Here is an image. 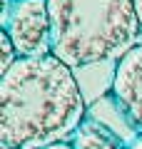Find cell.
I'll return each mask as SVG.
<instances>
[{
    "mask_svg": "<svg viewBox=\"0 0 142 149\" xmlns=\"http://www.w3.org/2000/svg\"><path fill=\"white\" fill-rule=\"evenodd\" d=\"M85 122V97L72 70L50 57H20L0 77L3 149H45Z\"/></svg>",
    "mask_w": 142,
    "mask_h": 149,
    "instance_id": "1",
    "label": "cell"
},
{
    "mask_svg": "<svg viewBox=\"0 0 142 149\" xmlns=\"http://www.w3.org/2000/svg\"><path fill=\"white\" fill-rule=\"evenodd\" d=\"M53 55L70 70L120 62L140 40L135 0H47Z\"/></svg>",
    "mask_w": 142,
    "mask_h": 149,
    "instance_id": "2",
    "label": "cell"
},
{
    "mask_svg": "<svg viewBox=\"0 0 142 149\" xmlns=\"http://www.w3.org/2000/svg\"><path fill=\"white\" fill-rule=\"evenodd\" d=\"M3 30L13 40L18 57L53 55V22L47 0H5Z\"/></svg>",
    "mask_w": 142,
    "mask_h": 149,
    "instance_id": "3",
    "label": "cell"
},
{
    "mask_svg": "<svg viewBox=\"0 0 142 149\" xmlns=\"http://www.w3.org/2000/svg\"><path fill=\"white\" fill-rule=\"evenodd\" d=\"M112 97L135 127L142 132V42L117 62L112 77Z\"/></svg>",
    "mask_w": 142,
    "mask_h": 149,
    "instance_id": "4",
    "label": "cell"
},
{
    "mask_svg": "<svg viewBox=\"0 0 142 149\" xmlns=\"http://www.w3.org/2000/svg\"><path fill=\"white\" fill-rule=\"evenodd\" d=\"M70 144H72V149H127L120 134L95 119H85L77 127V132L72 134Z\"/></svg>",
    "mask_w": 142,
    "mask_h": 149,
    "instance_id": "5",
    "label": "cell"
},
{
    "mask_svg": "<svg viewBox=\"0 0 142 149\" xmlns=\"http://www.w3.org/2000/svg\"><path fill=\"white\" fill-rule=\"evenodd\" d=\"M18 60H20V57H18L15 45H13V40L8 37V32L3 30V32H0V77H3Z\"/></svg>",
    "mask_w": 142,
    "mask_h": 149,
    "instance_id": "6",
    "label": "cell"
},
{
    "mask_svg": "<svg viewBox=\"0 0 142 149\" xmlns=\"http://www.w3.org/2000/svg\"><path fill=\"white\" fill-rule=\"evenodd\" d=\"M127 149H142V134H137V137L127 144Z\"/></svg>",
    "mask_w": 142,
    "mask_h": 149,
    "instance_id": "7",
    "label": "cell"
},
{
    "mask_svg": "<svg viewBox=\"0 0 142 149\" xmlns=\"http://www.w3.org/2000/svg\"><path fill=\"white\" fill-rule=\"evenodd\" d=\"M45 149H72V144L70 142H58V144H50V147H45Z\"/></svg>",
    "mask_w": 142,
    "mask_h": 149,
    "instance_id": "8",
    "label": "cell"
},
{
    "mask_svg": "<svg viewBox=\"0 0 142 149\" xmlns=\"http://www.w3.org/2000/svg\"><path fill=\"white\" fill-rule=\"evenodd\" d=\"M135 10H137V17H140V25H142V0H135Z\"/></svg>",
    "mask_w": 142,
    "mask_h": 149,
    "instance_id": "9",
    "label": "cell"
}]
</instances>
